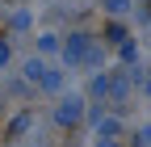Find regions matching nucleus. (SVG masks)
Here are the masks:
<instances>
[{"label":"nucleus","instance_id":"obj_1","mask_svg":"<svg viewBox=\"0 0 151 147\" xmlns=\"http://www.w3.org/2000/svg\"><path fill=\"white\" fill-rule=\"evenodd\" d=\"M80 114H84V101H80V97H63V105L55 109V122L71 126V122H80Z\"/></svg>","mask_w":151,"mask_h":147},{"label":"nucleus","instance_id":"obj_4","mask_svg":"<svg viewBox=\"0 0 151 147\" xmlns=\"http://www.w3.org/2000/svg\"><path fill=\"white\" fill-rule=\"evenodd\" d=\"M105 9H109V13H126V9H130V0H105Z\"/></svg>","mask_w":151,"mask_h":147},{"label":"nucleus","instance_id":"obj_5","mask_svg":"<svg viewBox=\"0 0 151 147\" xmlns=\"http://www.w3.org/2000/svg\"><path fill=\"white\" fill-rule=\"evenodd\" d=\"M13 30H29V13H13Z\"/></svg>","mask_w":151,"mask_h":147},{"label":"nucleus","instance_id":"obj_2","mask_svg":"<svg viewBox=\"0 0 151 147\" xmlns=\"http://www.w3.org/2000/svg\"><path fill=\"white\" fill-rule=\"evenodd\" d=\"M42 76H46V63H42V59H29V63H25V80L42 84Z\"/></svg>","mask_w":151,"mask_h":147},{"label":"nucleus","instance_id":"obj_3","mask_svg":"<svg viewBox=\"0 0 151 147\" xmlns=\"http://www.w3.org/2000/svg\"><path fill=\"white\" fill-rule=\"evenodd\" d=\"M38 50L42 55H59V38H55V34H42V38H38Z\"/></svg>","mask_w":151,"mask_h":147}]
</instances>
